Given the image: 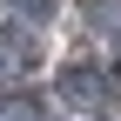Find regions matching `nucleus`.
<instances>
[{
  "label": "nucleus",
  "instance_id": "nucleus-1",
  "mask_svg": "<svg viewBox=\"0 0 121 121\" xmlns=\"http://www.w3.org/2000/svg\"><path fill=\"white\" fill-rule=\"evenodd\" d=\"M60 101H74V108H87V114H101L114 101V81L101 67H87V60H74V67H60Z\"/></svg>",
  "mask_w": 121,
  "mask_h": 121
},
{
  "label": "nucleus",
  "instance_id": "nucleus-2",
  "mask_svg": "<svg viewBox=\"0 0 121 121\" xmlns=\"http://www.w3.org/2000/svg\"><path fill=\"white\" fill-rule=\"evenodd\" d=\"M34 67H40V40L27 34V27H0V87L27 81Z\"/></svg>",
  "mask_w": 121,
  "mask_h": 121
},
{
  "label": "nucleus",
  "instance_id": "nucleus-3",
  "mask_svg": "<svg viewBox=\"0 0 121 121\" xmlns=\"http://www.w3.org/2000/svg\"><path fill=\"white\" fill-rule=\"evenodd\" d=\"M40 108H34V101H27V94H7V101H0V121H34Z\"/></svg>",
  "mask_w": 121,
  "mask_h": 121
},
{
  "label": "nucleus",
  "instance_id": "nucleus-4",
  "mask_svg": "<svg viewBox=\"0 0 121 121\" xmlns=\"http://www.w3.org/2000/svg\"><path fill=\"white\" fill-rule=\"evenodd\" d=\"M13 7H27V13H54V0H13Z\"/></svg>",
  "mask_w": 121,
  "mask_h": 121
}]
</instances>
